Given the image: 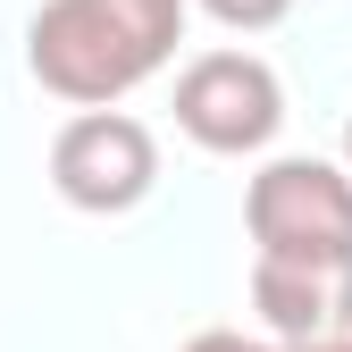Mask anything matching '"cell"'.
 Masks as SVG:
<instances>
[{
    "label": "cell",
    "mask_w": 352,
    "mask_h": 352,
    "mask_svg": "<svg viewBox=\"0 0 352 352\" xmlns=\"http://www.w3.org/2000/svg\"><path fill=\"white\" fill-rule=\"evenodd\" d=\"M185 42V0H42L25 25V67L67 109H118Z\"/></svg>",
    "instance_id": "1"
},
{
    "label": "cell",
    "mask_w": 352,
    "mask_h": 352,
    "mask_svg": "<svg viewBox=\"0 0 352 352\" xmlns=\"http://www.w3.org/2000/svg\"><path fill=\"white\" fill-rule=\"evenodd\" d=\"M252 260L294 269H352V176L336 160H269L243 185Z\"/></svg>",
    "instance_id": "2"
},
{
    "label": "cell",
    "mask_w": 352,
    "mask_h": 352,
    "mask_svg": "<svg viewBox=\"0 0 352 352\" xmlns=\"http://www.w3.org/2000/svg\"><path fill=\"white\" fill-rule=\"evenodd\" d=\"M51 185L67 210H93V218H118L135 210L151 185H160V143L143 118L126 109H76L59 135H51Z\"/></svg>",
    "instance_id": "3"
},
{
    "label": "cell",
    "mask_w": 352,
    "mask_h": 352,
    "mask_svg": "<svg viewBox=\"0 0 352 352\" xmlns=\"http://www.w3.org/2000/svg\"><path fill=\"white\" fill-rule=\"evenodd\" d=\"M176 126H185L201 151L243 160V151H260L285 126V84L252 51H201L176 76Z\"/></svg>",
    "instance_id": "4"
},
{
    "label": "cell",
    "mask_w": 352,
    "mask_h": 352,
    "mask_svg": "<svg viewBox=\"0 0 352 352\" xmlns=\"http://www.w3.org/2000/svg\"><path fill=\"white\" fill-rule=\"evenodd\" d=\"M252 302L277 344H327L352 336V269H294V260H252Z\"/></svg>",
    "instance_id": "5"
},
{
    "label": "cell",
    "mask_w": 352,
    "mask_h": 352,
    "mask_svg": "<svg viewBox=\"0 0 352 352\" xmlns=\"http://www.w3.org/2000/svg\"><path fill=\"white\" fill-rule=\"evenodd\" d=\"M201 9L218 25H235V34H269L277 17H294V0H201Z\"/></svg>",
    "instance_id": "6"
},
{
    "label": "cell",
    "mask_w": 352,
    "mask_h": 352,
    "mask_svg": "<svg viewBox=\"0 0 352 352\" xmlns=\"http://www.w3.org/2000/svg\"><path fill=\"white\" fill-rule=\"evenodd\" d=\"M185 352H285V344H260V336H235V327H210V336H193Z\"/></svg>",
    "instance_id": "7"
},
{
    "label": "cell",
    "mask_w": 352,
    "mask_h": 352,
    "mask_svg": "<svg viewBox=\"0 0 352 352\" xmlns=\"http://www.w3.org/2000/svg\"><path fill=\"white\" fill-rule=\"evenodd\" d=\"M285 352H352V336H327V344H285Z\"/></svg>",
    "instance_id": "8"
},
{
    "label": "cell",
    "mask_w": 352,
    "mask_h": 352,
    "mask_svg": "<svg viewBox=\"0 0 352 352\" xmlns=\"http://www.w3.org/2000/svg\"><path fill=\"white\" fill-rule=\"evenodd\" d=\"M344 176H352V118H344Z\"/></svg>",
    "instance_id": "9"
}]
</instances>
